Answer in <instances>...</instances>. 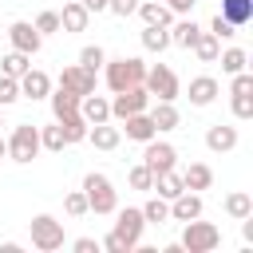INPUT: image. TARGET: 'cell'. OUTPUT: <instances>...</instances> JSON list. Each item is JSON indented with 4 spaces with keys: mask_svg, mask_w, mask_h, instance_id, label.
Segmentation results:
<instances>
[{
    "mask_svg": "<svg viewBox=\"0 0 253 253\" xmlns=\"http://www.w3.org/2000/svg\"><path fill=\"white\" fill-rule=\"evenodd\" d=\"M103 79H107L111 95H115V91H126V87H134V83H142V79H146V63H142V59H134V55L107 59V63H103Z\"/></svg>",
    "mask_w": 253,
    "mask_h": 253,
    "instance_id": "cell-1",
    "label": "cell"
},
{
    "mask_svg": "<svg viewBox=\"0 0 253 253\" xmlns=\"http://www.w3.org/2000/svg\"><path fill=\"white\" fill-rule=\"evenodd\" d=\"M186 229H182V249L186 253H213L217 245H221V229L213 225V221H202V217H194V221H182Z\"/></svg>",
    "mask_w": 253,
    "mask_h": 253,
    "instance_id": "cell-2",
    "label": "cell"
},
{
    "mask_svg": "<svg viewBox=\"0 0 253 253\" xmlns=\"http://www.w3.org/2000/svg\"><path fill=\"white\" fill-rule=\"evenodd\" d=\"M83 194H87V210L91 213H115V206H119V194H115L111 178L99 174V170H91L83 178Z\"/></svg>",
    "mask_w": 253,
    "mask_h": 253,
    "instance_id": "cell-3",
    "label": "cell"
},
{
    "mask_svg": "<svg viewBox=\"0 0 253 253\" xmlns=\"http://www.w3.org/2000/svg\"><path fill=\"white\" fill-rule=\"evenodd\" d=\"M4 142H8V158L20 162V166H28V162L40 154V126L16 123V126H12V138H4Z\"/></svg>",
    "mask_w": 253,
    "mask_h": 253,
    "instance_id": "cell-4",
    "label": "cell"
},
{
    "mask_svg": "<svg viewBox=\"0 0 253 253\" xmlns=\"http://www.w3.org/2000/svg\"><path fill=\"white\" fill-rule=\"evenodd\" d=\"M28 233H32V245L40 253H55L63 249V221H55L51 213H36L28 221Z\"/></svg>",
    "mask_w": 253,
    "mask_h": 253,
    "instance_id": "cell-5",
    "label": "cell"
},
{
    "mask_svg": "<svg viewBox=\"0 0 253 253\" xmlns=\"http://www.w3.org/2000/svg\"><path fill=\"white\" fill-rule=\"evenodd\" d=\"M142 229H146L142 210H134V206L119 210V206H115V229H111V233H115L126 249H138V245H142Z\"/></svg>",
    "mask_w": 253,
    "mask_h": 253,
    "instance_id": "cell-6",
    "label": "cell"
},
{
    "mask_svg": "<svg viewBox=\"0 0 253 253\" xmlns=\"http://www.w3.org/2000/svg\"><path fill=\"white\" fill-rule=\"evenodd\" d=\"M142 87L150 91V99H166V103H174V99L182 95V83H178V75H174L166 63H154V67H146V79H142Z\"/></svg>",
    "mask_w": 253,
    "mask_h": 253,
    "instance_id": "cell-7",
    "label": "cell"
},
{
    "mask_svg": "<svg viewBox=\"0 0 253 253\" xmlns=\"http://www.w3.org/2000/svg\"><path fill=\"white\" fill-rule=\"evenodd\" d=\"M150 107V91L142 87V83H134V87H126V91H115V99H111V119H126V115H138V111H146Z\"/></svg>",
    "mask_w": 253,
    "mask_h": 253,
    "instance_id": "cell-8",
    "label": "cell"
},
{
    "mask_svg": "<svg viewBox=\"0 0 253 253\" xmlns=\"http://www.w3.org/2000/svg\"><path fill=\"white\" fill-rule=\"evenodd\" d=\"M8 43H12V51L36 55V51L43 47V36L36 32V24H32V20H12V24H8Z\"/></svg>",
    "mask_w": 253,
    "mask_h": 253,
    "instance_id": "cell-9",
    "label": "cell"
},
{
    "mask_svg": "<svg viewBox=\"0 0 253 253\" xmlns=\"http://www.w3.org/2000/svg\"><path fill=\"white\" fill-rule=\"evenodd\" d=\"M95 83H99V75H95V71H87V67H79V63H67V67L59 71V87L75 91L79 99H83V95H91V91H95Z\"/></svg>",
    "mask_w": 253,
    "mask_h": 253,
    "instance_id": "cell-10",
    "label": "cell"
},
{
    "mask_svg": "<svg viewBox=\"0 0 253 253\" xmlns=\"http://www.w3.org/2000/svg\"><path fill=\"white\" fill-rule=\"evenodd\" d=\"M146 150H142V162L154 170V174H162V170H174V162H178V150L170 146V142H158V134L150 138V142H142Z\"/></svg>",
    "mask_w": 253,
    "mask_h": 253,
    "instance_id": "cell-11",
    "label": "cell"
},
{
    "mask_svg": "<svg viewBox=\"0 0 253 253\" xmlns=\"http://www.w3.org/2000/svg\"><path fill=\"white\" fill-rule=\"evenodd\" d=\"M47 95H51V75L40 71V67H28V71L20 75V99L40 103V99H47Z\"/></svg>",
    "mask_w": 253,
    "mask_h": 253,
    "instance_id": "cell-12",
    "label": "cell"
},
{
    "mask_svg": "<svg viewBox=\"0 0 253 253\" xmlns=\"http://www.w3.org/2000/svg\"><path fill=\"white\" fill-rule=\"evenodd\" d=\"M202 210H206V202L194 190H182L178 198H170V221H194V217H202Z\"/></svg>",
    "mask_w": 253,
    "mask_h": 253,
    "instance_id": "cell-13",
    "label": "cell"
},
{
    "mask_svg": "<svg viewBox=\"0 0 253 253\" xmlns=\"http://www.w3.org/2000/svg\"><path fill=\"white\" fill-rule=\"evenodd\" d=\"M237 142H241V134H237V126H229V123H213V126L206 130V146H210L213 154H229Z\"/></svg>",
    "mask_w": 253,
    "mask_h": 253,
    "instance_id": "cell-14",
    "label": "cell"
},
{
    "mask_svg": "<svg viewBox=\"0 0 253 253\" xmlns=\"http://www.w3.org/2000/svg\"><path fill=\"white\" fill-rule=\"evenodd\" d=\"M217 91H221V83H217L213 75H198V79H190L186 99H190V107H210V103L217 99Z\"/></svg>",
    "mask_w": 253,
    "mask_h": 253,
    "instance_id": "cell-15",
    "label": "cell"
},
{
    "mask_svg": "<svg viewBox=\"0 0 253 253\" xmlns=\"http://www.w3.org/2000/svg\"><path fill=\"white\" fill-rule=\"evenodd\" d=\"M119 130H123V134H126V138H130V142H150V138H154V134H158V130H154V123H150V115H146V111H138V115H126V119H123V126H119Z\"/></svg>",
    "mask_w": 253,
    "mask_h": 253,
    "instance_id": "cell-16",
    "label": "cell"
},
{
    "mask_svg": "<svg viewBox=\"0 0 253 253\" xmlns=\"http://www.w3.org/2000/svg\"><path fill=\"white\" fill-rule=\"evenodd\" d=\"M87 142H91L95 150H119V142H123V130H119V126H111V119H107V123H95V126H87Z\"/></svg>",
    "mask_w": 253,
    "mask_h": 253,
    "instance_id": "cell-17",
    "label": "cell"
},
{
    "mask_svg": "<svg viewBox=\"0 0 253 253\" xmlns=\"http://www.w3.org/2000/svg\"><path fill=\"white\" fill-rule=\"evenodd\" d=\"M87 24H91V12L79 0H67L59 12V32H87Z\"/></svg>",
    "mask_w": 253,
    "mask_h": 253,
    "instance_id": "cell-18",
    "label": "cell"
},
{
    "mask_svg": "<svg viewBox=\"0 0 253 253\" xmlns=\"http://www.w3.org/2000/svg\"><path fill=\"white\" fill-rule=\"evenodd\" d=\"M146 115H150V123H154V130H178V123H182V115H178V107H174V103H166V99H158V103H150V107H146Z\"/></svg>",
    "mask_w": 253,
    "mask_h": 253,
    "instance_id": "cell-19",
    "label": "cell"
},
{
    "mask_svg": "<svg viewBox=\"0 0 253 253\" xmlns=\"http://www.w3.org/2000/svg\"><path fill=\"white\" fill-rule=\"evenodd\" d=\"M79 115H83L91 126H95V123H107V119H111V99H103V95L91 91V95L79 99Z\"/></svg>",
    "mask_w": 253,
    "mask_h": 253,
    "instance_id": "cell-20",
    "label": "cell"
},
{
    "mask_svg": "<svg viewBox=\"0 0 253 253\" xmlns=\"http://www.w3.org/2000/svg\"><path fill=\"white\" fill-rule=\"evenodd\" d=\"M182 186H186V190H194V194H202V190H210V186H213V170H210L206 162H190V166L182 170Z\"/></svg>",
    "mask_w": 253,
    "mask_h": 253,
    "instance_id": "cell-21",
    "label": "cell"
},
{
    "mask_svg": "<svg viewBox=\"0 0 253 253\" xmlns=\"http://www.w3.org/2000/svg\"><path fill=\"white\" fill-rule=\"evenodd\" d=\"M134 12L142 16V24H158V28H170V24H174V12H170L166 4H158V0H138Z\"/></svg>",
    "mask_w": 253,
    "mask_h": 253,
    "instance_id": "cell-22",
    "label": "cell"
},
{
    "mask_svg": "<svg viewBox=\"0 0 253 253\" xmlns=\"http://www.w3.org/2000/svg\"><path fill=\"white\" fill-rule=\"evenodd\" d=\"M221 20H229L233 28H245L253 20V0H221Z\"/></svg>",
    "mask_w": 253,
    "mask_h": 253,
    "instance_id": "cell-23",
    "label": "cell"
},
{
    "mask_svg": "<svg viewBox=\"0 0 253 253\" xmlns=\"http://www.w3.org/2000/svg\"><path fill=\"white\" fill-rule=\"evenodd\" d=\"M55 123H59V130H63V138H67V146H71V142H87V126H91V123H87L79 111H75V115L55 119Z\"/></svg>",
    "mask_w": 253,
    "mask_h": 253,
    "instance_id": "cell-24",
    "label": "cell"
},
{
    "mask_svg": "<svg viewBox=\"0 0 253 253\" xmlns=\"http://www.w3.org/2000/svg\"><path fill=\"white\" fill-rule=\"evenodd\" d=\"M182 190H186V186H182V174H178V170H162V174H154V190H150V194H158V198L170 202V198H178Z\"/></svg>",
    "mask_w": 253,
    "mask_h": 253,
    "instance_id": "cell-25",
    "label": "cell"
},
{
    "mask_svg": "<svg viewBox=\"0 0 253 253\" xmlns=\"http://www.w3.org/2000/svg\"><path fill=\"white\" fill-rule=\"evenodd\" d=\"M138 40H142V47H146V51H158V55H162V51L170 47V28L142 24V36H138Z\"/></svg>",
    "mask_w": 253,
    "mask_h": 253,
    "instance_id": "cell-26",
    "label": "cell"
},
{
    "mask_svg": "<svg viewBox=\"0 0 253 253\" xmlns=\"http://www.w3.org/2000/svg\"><path fill=\"white\" fill-rule=\"evenodd\" d=\"M202 63H217V51H221V40L213 36V32H198V40H194V47H190Z\"/></svg>",
    "mask_w": 253,
    "mask_h": 253,
    "instance_id": "cell-27",
    "label": "cell"
},
{
    "mask_svg": "<svg viewBox=\"0 0 253 253\" xmlns=\"http://www.w3.org/2000/svg\"><path fill=\"white\" fill-rule=\"evenodd\" d=\"M47 99H51V115H55V119H63V115H75V111H79V95H75V91H67V87H55Z\"/></svg>",
    "mask_w": 253,
    "mask_h": 253,
    "instance_id": "cell-28",
    "label": "cell"
},
{
    "mask_svg": "<svg viewBox=\"0 0 253 253\" xmlns=\"http://www.w3.org/2000/svg\"><path fill=\"white\" fill-rule=\"evenodd\" d=\"M198 24H194V16L190 20H178V24H170V43L174 47H194V40H198Z\"/></svg>",
    "mask_w": 253,
    "mask_h": 253,
    "instance_id": "cell-29",
    "label": "cell"
},
{
    "mask_svg": "<svg viewBox=\"0 0 253 253\" xmlns=\"http://www.w3.org/2000/svg\"><path fill=\"white\" fill-rule=\"evenodd\" d=\"M225 213H229L233 221L249 217V213H253V194H245V190H233V194L225 198Z\"/></svg>",
    "mask_w": 253,
    "mask_h": 253,
    "instance_id": "cell-30",
    "label": "cell"
},
{
    "mask_svg": "<svg viewBox=\"0 0 253 253\" xmlns=\"http://www.w3.org/2000/svg\"><path fill=\"white\" fill-rule=\"evenodd\" d=\"M217 59H221V71H225V75H237V71L249 67L245 47H225V51H217Z\"/></svg>",
    "mask_w": 253,
    "mask_h": 253,
    "instance_id": "cell-31",
    "label": "cell"
},
{
    "mask_svg": "<svg viewBox=\"0 0 253 253\" xmlns=\"http://www.w3.org/2000/svg\"><path fill=\"white\" fill-rule=\"evenodd\" d=\"M126 182H130V190H142V194H150V190H154V170H150L146 162H134V166L126 170Z\"/></svg>",
    "mask_w": 253,
    "mask_h": 253,
    "instance_id": "cell-32",
    "label": "cell"
},
{
    "mask_svg": "<svg viewBox=\"0 0 253 253\" xmlns=\"http://www.w3.org/2000/svg\"><path fill=\"white\" fill-rule=\"evenodd\" d=\"M142 217H146V225H162V221H170V202L166 198H146V206H142Z\"/></svg>",
    "mask_w": 253,
    "mask_h": 253,
    "instance_id": "cell-33",
    "label": "cell"
},
{
    "mask_svg": "<svg viewBox=\"0 0 253 253\" xmlns=\"http://www.w3.org/2000/svg\"><path fill=\"white\" fill-rule=\"evenodd\" d=\"M28 67H32V55H24V51H8L0 59V75H12V79H20Z\"/></svg>",
    "mask_w": 253,
    "mask_h": 253,
    "instance_id": "cell-34",
    "label": "cell"
},
{
    "mask_svg": "<svg viewBox=\"0 0 253 253\" xmlns=\"http://www.w3.org/2000/svg\"><path fill=\"white\" fill-rule=\"evenodd\" d=\"M63 146H67V138H63L59 123H51V126H40V150H51V154H59Z\"/></svg>",
    "mask_w": 253,
    "mask_h": 253,
    "instance_id": "cell-35",
    "label": "cell"
},
{
    "mask_svg": "<svg viewBox=\"0 0 253 253\" xmlns=\"http://www.w3.org/2000/svg\"><path fill=\"white\" fill-rule=\"evenodd\" d=\"M103 63H107V51L99 47V43H87L83 51H79V67H87V71H103Z\"/></svg>",
    "mask_w": 253,
    "mask_h": 253,
    "instance_id": "cell-36",
    "label": "cell"
},
{
    "mask_svg": "<svg viewBox=\"0 0 253 253\" xmlns=\"http://www.w3.org/2000/svg\"><path fill=\"white\" fill-rule=\"evenodd\" d=\"M63 210H67L71 217H83V213H91V210H87V194H83V190H71V194H63Z\"/></svg>",
    "mask_w": 253,
    "mask_h": 253,
    "instance_id": "cell-37",
    "label": "cell"
},
{
    "mask_svg": "<svg viewBox=\"0 0 253 253\" xmlns=\"http://www.w3.org/2000/svg\"><path fill=\"white\" fill-rule=\"evenodd\" d=\"M20 99V79H12V75H0V107H12Z\"/></svg>",
    "mask_w": 253,
    "mask_h": 253,
    "instance_id": "cell-38",
    "label": "cell"
},
{
    "mask_svg": "<svg viewBox=\"0 0 253 253\" xmlns=\"http://www.w3.org/2000/svg\"><path fill=\"white\" fill-rule=\"evenodd\" d=\"M36 32L40 36H55L59 32V12H40L36 16Z\"/></svg>",
    "mask_w": 253,
    "mask_h": 253,
    "instance_id": "cell-39",
    "label": "cell"
},
{
    "mask_svg": "<svg viewBox=\"0 0 253 253\" xmlns=\"http://www.w3.org/2000/svg\"><path fill=\"white\" fill-rule=\"evenodd\" d=\"M229 95H253V75H249V71L229 75Z\"/></svg>",
    "mask_w": 253,
    "mask_h": 253,
    "instance_id": "cell-40",
    "label": "cell"
},
{
    "mask_svg": "<svg viewBox=\"0 0 253 253\" xmlns=\"http://www.w3.org/2000/svg\"><path fill=\"white\" fill-rule=\"evenodd\" d=\"M229 107H233V119H253V95H233L229 99Z\"/></svg>",
    "mask_w": 253,
    "mask_h": 253,
    "instance_id": "cell-41",
    "label": "cell"
},
{
    "mask_svg": "<svg viewBox=\"0 0 253 253\" xmlns=\"http://www.w3.org/2000/svg\"><path fill=\"white\" fill-rule=\"evenodd\" d=\"M210 32H213L217 40H233V36H237V28H233L229 20H221V16H213V20H210Z\"/></svg>",
    "mask_w": 253,
    "mask_h": 253,
    "instance_id": "cell-42",
    "label": "cell"
},
{
    "mask_svg": "<svg viewBox=\"0 0 253 253\" xmlns=\"http://www.w3.org/2000/svg\"><path fill=\"white\" fill-rule=\"evenodd\" d=\"M134 8H138V0H107V12H115V16H134Z\"/></svg>",
    "mask_w": 253,
    "mask_h": 253,
    "instance_id": "cell-43",
    "label": "cell"
},
{
    "mask_svg": "<svg viewBox=\"0 0 253 253\" xmlns=\"http://www.w3.org/2000/svg\"><path fill=\"white\" fill-rule=\"evenodd\" d=\"M162 4H166V8H170V12H174V16H190V12H194V4H198V0H162Z\"/></svg>",
    "mask_w": 253,
    "mask_h": 253,
    "instance_id": "cell-44",
    "label": "cell"
},
{
    "mask_svg": "<svg viewBox=\"0 0 253 253\" xmlns=\"http://www.w3.org/2000/svg\"><path fill=\"white\" fill-rule=\"evenodd\" d=\"M71 249H75V253H99V241H95V237H75Z\"/></svg>",
    "mask_w": 253,
    "mask_h": 253,
    "instance_id": "cell-45",
    "label": "cell"
},
{
    "mask_svg": "<svg viewBox=\"0 0 253 253\" xmlns=\"http://www.w3.org/2000/svg\"><path fill=\"white\" fill-rule=\"evenodd\" d=\"M99 249H107V253H130V249H126V245H123V241L115 237V233H107V237L99 241Z\"/></svg>",
    "mask_w": 253,
    "mask_h": 253,
    "instance_id": "cell-46",
    "label": "cell"
},
{
    "mask_svg": "<svg viewBox=\"0 0 253 253\" xmlns=\"http://www.w3.org/2000/svg\"><path fill=\"white\" fill-rule=\"evenodd\" d=\"M87 12H107V0H79Z\"/></svg>",
    "mask_w": 253,
    "mask_h": 253,
    "instance_id": "cell-47",
    "label": "cell"
},
{
    "mask_svg": "<svg viewBox=\"0 0 253 253\" xmlns=\"http://www.w3.org/2000/svg\"><path fill=\"white\" fill-rule=\"evenodd\" d=\"M0 158H8V142L4 138H0Z\"/></svg>",
    "mask_w": 253,
    "mask_h": 253,
    "instance_id": "cell-48",
    "label": "cell"
},
{
    "mask_svg": "<svg viewBox=\"0 0 253 253\" xmlns=\"http://www.w3.org/2000/svg\"><path fill=\"white\" fill-rule=\"evenodd\" d=\"M0 126H4V123H0Z\"/></svg>",
    "mask_w": 253,
    "mask_h": 253,
    "instance_id": "cell-49",
    "label": "cell"
}]
</instances>
